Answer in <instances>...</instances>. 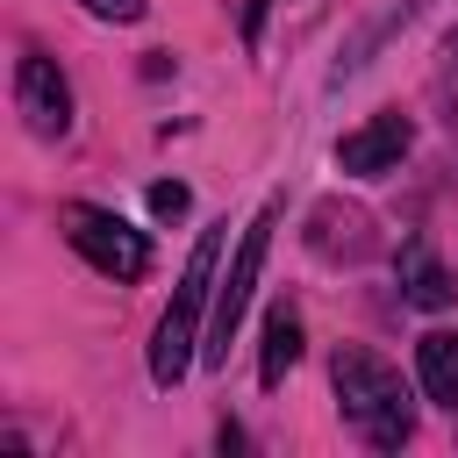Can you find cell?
I'll list each match as a JSON object with an SVG mask.
<instances>
[{
  "mask_svg": "<svg viewBox=\"0 0 458 458\" xmlns=\"http://www.w3.org/2000/svg\"><path fill=\"white\" fill-rule=\"evenodd\" d=\"M57 222H64V243H72L93 272H107V279H122V286H136V279L150 272V236H143L136 222H122L114 208L64 200V208H57Z\"/></svg>",
  "mask_w": 458,
  "mask_h": 458,
  "instance_id": "cell-4",
  "label": "cell"
},
{
  "mask_svg": "<svg viewBox=\"0 0 458 458\" xmlns=\"http://www.w3.org/2000/svg\"><path fill=\"white\" fill-rule=\"evenodd\" d=\"M14 107H21V122L43 143L72 136V86H64V72L43 50H21V64H14Z\"/></svg>",
  "mask_w": 458,
  "mask_h": 458,
  "instance_id": "cell-5",
  "label": "cell"
},
{
  "mask_svg": "<svg viewBox=\"0 0 458 458\" xmlns=\"http://www.w3.org/2000/svg\"><path fill=\"white\" fill-rule=\"evenodd\" d=\"M186 200H193V193H186L179 179H157V186H150V215H157V222H179Z\"/></svg>",
  "mask_w": 458,
  "mask_h": 458,
  "instance_id": "cell-10",
  "label": "cell"
},
{
  "mask_svg": "<svg viewBox=\"0 0 458 458\" xmlns=\"http://www.w3.org/2000/svg\"><path fill=\"white\" fill-rule=\"evenodd\" d=\"M329 386H336V408H344V422L372 444V451H401L408 437H415V408H408V386H401V372L379 358V351H365V344H344L336 358H329Z\"/></svg>",
  "mask_w": 458,
  "mask_h": 458,
  "instance_id": "cell-1",
  "label": "cell"
},
{
  "mask_svg": "<svg viewBox=\"0 0 458 458\" xmlns=\"http://www.w3.org/2000/svg\"><path fill=\"white\" fill-rule=\"evenodd\" d=\"M444 57H451V64H458V29H451V36H444Z\"/></svg>",
  "mask_w": 458,
  "mask_h": 458,
  "instance_id": "cell-12",
  "label": "cell"
},
{
  "mask_svg": "<svg viewBox=\"0 0 458 458\" xmlns=\"http://www.w3.org/2000/svg\"><path fill=\"white\" fill-rule=\"evenodd\" d=\"M272 229H279V200L258 208V222L243 229L229 272L215 279V308H208V336H200V358H208V365H229V344H236L243 308H250V293H258V272H265V243H272Z\"/></svg>",
  "mask_w": 458,
  "mask_h": 458,
  "instance_id": "cell-3",
  "label": "cell"
},
{
  "mask_svg": "<svg viewBox=\"0 0 458 458\" xmlns=\"http://www.w3.org/2000/svg\"><path fill=\"white\" fill-rule=\"evenodd\" d=\"M215 258H222V229H208L172 286V308L157 315V336H150V379L157 386H179L186 365H193V344H200V315L215 301Z\"/></svg>",
  "mask_w": 458,
  "mask_h": 458,
  "instance_id": "cell-2",
  "label": "cell"
},
{
  "mask_svg": "<svg viewBox=\"0 0 458 458\" xmlns=\"http://www.w3.org/2000/svg\"><path fill=\"white\" fill-rule=\"evenodd\" d=\"M401 301H408V308H429V315L458 301V279L437 265L429 243H401Z\"/></svg>",
  "mask_w": 458,
  "mask_h": 458,
  "instance_id": "cell-7",
  "label": "cell"
},
{
  "mask_svg": "<svg viewBox=\"0 0 458 458\" xmlns=\"http://www.w3.org/2000/svg\"><path fill=\"white\" fill-rule=\"evenodd\" d=\"M100 21H143V0H86Z\"/></svg>",
  "mask_w": 458,
  "mask_h": 458,
  "instance_id": "cell-11",
  "label": "cell"
},
{
  "mask_svg": "<svg viewBox=\"0 0 458 458\" xmlns=\"http://www.w3.org/2000/svg\"><path fill=\"white\" fill-rule=\"evenodd\" d=\"M408 143H415V122H408L401 107H379L372 122H358V129L336 143V172H351V179H379V172H394V165L408 157Z\"/></svg>",
  "mask_w": 458,
  "mask_h": 458,
  "instance_id": "cell-6",
  "label": "cell"
},
{
  "mask_svg": "<svg viewBox=\"0 0 458 458\" xmlns=\"http://www.w3.org/2000/svg\"><path fill=\"white\" fill-rule=\"evenodd\" d=\"M415 372H422V394L437 408H458V329H429L415 344Z\"/></svg>",
  "mask_w": 458,
  "mask_h": 458,
  "instance_id": "cell-8",
  "label": "cell"
},
{
  "mask_svg": "<svg viewBox=\"0 0 458 458\" xmlns=\"http://www.w3.org/2000/svg\"><path fill=\"white\" fill-rule=\"evenodd\" d=\"M293 365H301V322H293L286 308H272V315H265V358H258V379L279 386Z\"/></svg>",
  "mask_w": 458,
  "mask_h": 458,
  "instance_id": "cell-9",
  "label": "cell"
}]
</instances>
